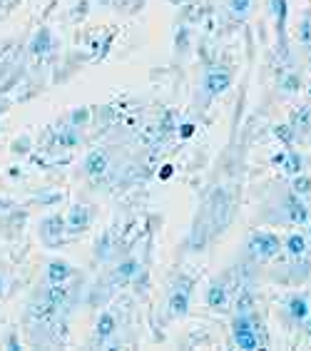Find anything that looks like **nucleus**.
<instances>
[{"instance_id": "3", "label": "nucleus", "mask_w": 311, "mask_h": 351, "mask_svg": "<svg viewBox=\"0 0 311 351\" xmlns=\"http://www.w3.org/2000/svg\"><path fill=\"white\" fill-rule=\"evenodd\" d=\"M234 336H237L239 349H256V334H254V329L249 326V321L244 316L237 319V324H234Z\"/></svg>"}, {"instance_id": "17", "label": "nucleus", "mask_w": 311, "mask_h": 351, "mask_svg": "<svg viewBox=\"0 0 311 351\" xmlns=\"http://www.w3.org/2000/svg\"><path fill=\"white\" fill-rule=\"evenodd\" d=\"M271 5H274V13H276L279 23L284 25V18H286V3H284V0H271Z\"/></svg>"}, {"instance_id": "14", "label": "nucleus", "mask_w": 311, "mask_h": 351, "mask_svg": "<svg viewBox=\"0 0 311 351\" xmlns=\"http://www.w3.org/2000/svg\"><path fill=\"white\" fill-rule=\"evenodd\" d=\"M284 167H286V172H299V167H301L299 154H296V152H289L286 159H284Z\"/></svg>"}, {"instance_id": "7", "label": "nucleus", "mask_w": 311, "mask_h": 351, "mask_svg": "<svg viewBox=\"0 0 311 351\" xmlns=\"http://www.w3.org/2000/svg\"><path fill=\"white\" fill-rule=\"evenodd\" d=\"M70 224H72V229H85L87 227V210L85 207H75L72 214H70Z\"/></svg>"}, {"instance_id": "19", "label": "nucleus", "mask_w": 311, "mask_h": 351, "mask_svg": "<svg viewBox=\"0 0 311 351\" xmlns=\"http://www.w3.org/2000/svg\"><path fill=\"white\" fill-rule=\"evenodd\" d=\"M249 8V0H232V10L234 13H247Z\"/></svg>"}, {"instance_id": "11", "label": "nucleus", "mask_w": 311, "mask_h": 351, "mask_svg": "<svg viewBox=\"0 0 311 351\" xmlns=\"http://www.w3.org/2000/svg\"><path fill=\"white\" fill-rule=\"evenodd\" d=\"M112 331H115V319L110 314H102L100 316V324H97V334L100 336H110Z\"/></svg>"}, {"instance_id": "10", "label": "nucleus", "mask_w": 311, "mask_h": 351, "mask_svg": "<svg viewBox=\"0 0 311 351\" xmlns=\"http://www.w3.org/2000/svg\"><path fill=\"white\" fill-rule=\"evenodd\" d=\"M289 311H291V316H294V319H304V316L309 314L306 299H294V301L289 304Z\"/></svg>"}, {"instance_id": "13", "label": "nucleus", "mask_w": 311, "mask_h": 351, "mask_svg": "<svg viewBox=\"0 0 311 351\" xmlns=\"http://www.w3.org/2000/svg\"><path fill=\"white\" fill-rule=\"evenodd\" d=\"M207 299H209L212 306H222V304H224V289H222L219 284H214V286L209 289V296H207Z\"/></svg>"}, {"instance_id": "25", "label": "nucleus", "mask_w": 311, "mask_h": 351, "mask_svg": "<svg viewBox=\"0 0 311 351\" xmlns=\"http://www.w3.org/2000/svg\"><path fill=\"white\" fill-rule=\"evenodd\" d=\"M177 45H180V48H185V45H187V30H182V33H180V38H177Z\"/></svg>"}, {"instance_id": "26", "label": "nucleus", "mask_w": 311, "mask_h": 351, "mask_svg": "<svg viewBox=\"0 0 311 351\" xmlns=\"http://www.w3.org/2000/svg\"><path fill=\"white\" fill-rule=\"evenodd\" d=\"M170 174H172V167H170V164H165V167H162V180H167Z\"/></svg>"}, {"instance_id": "20", "label": "nucleus", "mask_w": 311, "mask_h": 351, "mask_svg": "<svg viewBox=\"0 0 311 351\" xmlns=\"http://www.w3.org/2000/svg\"><path fill=\"white\" fill-rule=\"evenodd\" d=\"M72 122H75V125H82V122H87V110H77V112L72 115Z\"/></svg>"}, {"instance_id": "18", "label": "nucleus", "mask_w": 311, "mask_h": 351, "mask_svg": "<svg viewBox=\"0 0 311 351\" xmlns=\"http://www.w3.org/2000/svg\"><path fill=\"white\" fill-rule=\"evenodd\" d=\"M276 135H279V137H281L284 142H291V140H294V132H291V127H279V130H276Z\"/></svg>"}, {"instance_id": "15", "label": "nucleus", "mask_w": 311, "mask_h": 351, "mask_svg": "<svg viewBox=\"0 0 311 351\" xmlns=\"http://www.w3.org/2000/svg\"><path fill=\"white\" fill-rule=\"evenodd\" d=\"M304 237H291L289 239V252L294 254V257H299V254H304Z\"/></svg>"}, {"instance_id": "16", "label": "nucleus", "mask_w": 311, "mask_h": 351, "mask_svg": "<svg viewBox=\"0 0 311 351\" xmlns=\"http://www.w3.org/2000/svg\"><path fill=\"white\" fill-rule=\"evenodd\" d=\"M134 272H137V264L134 262H124L122 267L117 269V279H129Z\"/></svg>"}, {"instance_id": "6", "label": "nucleus", "mask_w": 311, "mask_h": 351, "mask_svg": "<svg viewBox=\"0 0 311 351\" xmlns=\"http://www.w3.org/2000/svg\"><path fill=\"white\" fill-rule=\"evenodd\" d=\"M48 50H50V33H48V30H40V33L35 35V40H33V53L43 55V53H48Z\"/></svg>"}, {"instance_id": "5", "label": "nucleus", "mask_w": 311, "mask_h": 351, "mask_svg": "<svg viewBox=\"0 0 311 351\" xmlns=\"http://www.w3.org/2000/svg\"><path fill=\"white\" fill-rule=\"evenodd\" d=\"M43 234H45V239H58L62 234V219L60 217H50V219H45V224H43Z\"/></svg>"}, {"instance_id": "24", "label": "nucleus", "mask_w": 311, "mask_h": 351, "mask_svg": "<svg viewBox=\"0 0 311 351\" xmlns=\"http://www.w3.org/2000/svg\"><path fill=\"white\" fill-rule=\"evenodd\" d=\"M180 132H182V137H192V132H194V125H182V127H180Z\"/></svg>"}, {"instance_id": "23", "label": "nucleus", "mask_w": 311, "mask_h": 351, "mask_svg": "<svg viewBox=\"0 0 311 351\" xmlns=\"http://www.w3.org/2000/svg\"><path fill=\"white\" fill-rule=\"evenodd\" d=\"M309 38H311V30H309V20H304V30H301V40H304V43H309Z\"/></svg>"}, {"instance_id": "1", "label": "nucleus", "mask_w": 311, "mask_h": 351, "mask_svg": "<svg viewBox=\"0 0 311 351\" xmlns=\"http://www.w3.org/2000/svg\"><path fill=\"white\" fill-rule=\"evenodd\" d=\"M249 249L259 257H271L279 252V239L274 234H254L249 242Z\"/></svg>"}, {"instance_id": "4", "label": "nucleus", "mask_w": 311, "mask_h": 351, "mask_svg": "<svg viewBox=\"0 0 311 351\" xmlns=\"http://www.w3.org/2000/svg\"><path fill=\"white\" fill-rule=\"evenodd\" d=\"M85 167H87V174L97 177V174H102V172L107 169V157H105L102 152H90V157H87Z\"/></svg>"}, {"instance_id": "8", "label": "nucleus", "mask_w": 311, "mask_h": 351, "mask_svg": "<svg viewBox=\"0 0 311 351\" xmlns=\"http://www.w3.org/2000/svg\"><path fill=\"white\" fill-rule=\"evenodd\" d=\"M170 306L175 314H185L187 311V291H175L170 299Z\"/></svg>"}, {"instance_id": "12", "label": "nucleus", "mask_w": 311, "mask_h": 351, "mask_svg": "<svg viewBox=\"0 0 311 351\" xmlns=\"http://www.w3.org/2000/svg\"><path fill=\"white\" fill-rule=\"evenodd\" d=\"M289 219H291V222H304V219H306L304 205H299L296 200H289Z\"/></svg>"}, {"instance_id": "9", "label": "nucleus", "mask_w": 311, "mask_h": 351, "mask_svg": "<svg viewBox=\"0 0 311 351\" xmlns=\"http://www.w3.org/2000/svg\"><path fill=\"white\" fill-rule=\"evenodd\" d=\"M67 267L65 264H60V262H53L50 264V272H48V277H50V281H55V284H60L62 279H67Z\"/></svg>"}, {"instance_id": "22", "label": "nucleus", "mask_w": 311, "mask_h": 351, "mask_svg": "<svg viewBox=\"0 0 311 351\" xmlns=\"http://www.w3.org/2000/svg\"><path fill=\"white\" fill-rule=\"evenodd\" d=\"M294 187H296L299 192H309V180H304V177H301V180H296V185H294Z\"/></svg>"}, {"instance_id": "27", "label": "nucleus", "mask_w": 311, "mask_h": 351, "mask_svg": "<svg viewBox=\"0 0 311 351\" xmlns=\"http://www.w3.org/2000/svg\"><path fill=\"white\" fill-rule=\"evenodd\" d=\"M175 3H177V0H175Z\"/></svg>"}, {"instance_id": "2", "label": "nucleus", "mask_w": 311, "mask_h": 351, "mask_svg": "<svg viewBox=\"0 0 311 351\" xmlns=\"http://www.w3.org/2000/svg\"><path fill=\"white\" fill-rule=\"evenodd\" d=\"M204 87H207L209 95H219V92H224V90L229 87V72L222 70V68L209 70L207 72V77H204Z\"/></svg>"}, {"instance_id": "21", "label": "nucleus", "mask_w": 311, "mask_h": 351, "mask_svg": "<svg viewBox=\"0 0 311 351\" xmlns=\"http://www.w3.org/2000/svg\"><path fill=\"white\" fill-rule=\"evenodd\" d=\"M58 140H60V144H75V142H77V135H75V132H70V135L58 137Z\"/></svg>"}]
</instances>
